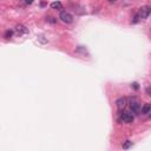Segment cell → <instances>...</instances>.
Returning <instances> with one entry per match:
<instances>
[{"label":"cell","mask_w":151,"mask_h":151,"mask_svg":"<svg viewBox=\"0 0 151 151\" xmlns=\"http://www.w3.org/2000/svg\"><path fill=\"white\" fill-rule=\"evenodd\" d=\"M51 7H52L53 10H62V8H63V4L60 3V1H53V3L51 4Z\"/></svg>","instance_id":"obj_8"},{"label":"cell","mask_w":151,"mask_h":151,"mask_svg":"<svg viewBox=\"0 0 151 151\" xmlns=\"http://www.w3.org/2000/svg\"><path fill=\"white\" fill-rule=\"evenodd\" d=\"M46 20L47 21H50V23H52V24H54L57 20H54V18H51V17H49V18H46Z\"/></svg>","instance_id":"obj_12"},{"label":"cell","mask_w":151,"mask_h":151,"mask_svg":"<svg viewBox=\"0 0 151 151\" xmlns=\"http://www.w3.org/2000/svg\"><path fill=\"white\" fill-rule=\"evenodd\" d=\"M12 34H13V31H12V30H7V31L5 32V38H6V39H11Z\"/></svg>","instance_id":"obj_10"},{"label":"cell","mask_w":151,"mask_h":151,"mask_svg":"<svg viewBox=\"0 0 151 151\" xmlns=\"http://www.w3.org/2000/svg\"><path fill=\"white\" fill-rule=\"evenodd\" d=\"M25 1H26V4H30V5H31V4L34 1V0H25Z\"/></svg>","instance_id":"obj_13"},{"label":"cell","mask_w":151,"mask_h":151,"mask_svg":"<svg viewBox=\"0 0 151 151\" xmlns=\"http://www.w3.org/2000/svg\"><path fill=\"white\" fill-rule=\"evenodd\" d=\"M122 120L124 123H132L133 122V115H132V111H125L122 113L120 116Z\"/></svg>","instance_id":"obj_4"},{"label":"cell","mask_w":151,"mask_h":151,"mask_svg":"<svg viewBox=\"0 0 151 151\" xmlns=\"http://www.w3.org/2000/svg\"><path fill=\"white\" fill-rule=\"evenodd\" d=\"M145 92H146V95H148V96H150V97H151V86H148V87L145 89Z\"/></svg>","instance_id":"obj_11"},{"label":"cell","mask_w":151,"mask_h":151,"mask_svg":"<svg viewBox=\"0 0 151 151\" xmlns=\"http://www.w3.org/2000/svg\"><path fill=\"white\" fill-rule=\"evenodd\" d=\"M109 1H117V0H109Z\"/></svg>","instance_id":"obj_15"},{"label":"cell","mask_w":151,"mask_h":151,"mask_svg":"<svg viewBox=\"0 0 151 151\" xmlns=\"http://www.w3.org/2000/svg\"><path fill=\"white\" fill-rule=\"evenodd\" d=\"M150 112H151V104H144V106L142 108V113L148 115Z\"/></svg>","instance_id":"obj_7"},{"label":"cell","mask_w":151,"mask_h":151,"mask_svg":"<svg viewBox=\"0 0 151 151\" xmlns=\"http://www.w3.org/2000/svg\"><path fill=\"white\" fill-rule=\"evenodd\" d=\"M16 32L18 36H25L28 33V30L24 26V25H17L16 26Z\"/></svg>","instance_id":"obj_6"},{"label":"cell","mask_w":151,"mask_h":151,"mask_svg":"<svg viewBox=\"0 0 151 151\" xmlns=\"http://www.w3.org/2000/svg\"><path fill=\"white\" fill-rule=\"evenodd\" d=\"M150 117H151V115H150Z\"/></svg>","instance_id":"obj_16"},{"label":"cell","mask_w":151,"mask_h":151,"mask_svg":"<svg viewBox=\"0 0 151 151\" xmlns=\"http://www.w3.org/2000/svg\"><path fill=\"white\" fill-rule=\"evenodd\" d=\"M131 146H132V142H131V141H125V142L123 143V149H125V150H126V149H130Z\"/></svg>","instance_id":"obj_9"},{"label":"cell","mask_w":151,"mask_h":151,"mask_svg":"<svg viewBox=\"0 0 151 151\" xmlns=\"http://www.w3.org/2000/svg\"><path fill=\"white\" fill-rule=\"evenodd\" d=\"M150 12H151V10H150V7L149 6H143V7H141L139 8V11H138V18L139 19H146L148 17H149V14H150Z\"/></svg>","instance_id":"obj_2"},{"label":"cell","mask_w":151,"mask_h":151,"mask_svg":"<svg viewBox=\"0 0 151 151\" xmlns=\"http://www.w3.org/2000/svg\"><path fill=\"white\" fill-rule=\"evenodd\" d=\"M59 19L62 20L63 23H65V24H71V23L73 21V17H72V14H70V13H69V12H66V11H63L62 13H60Z\"/></svg>","instance_id":"obj_1"},{"label":"cell","mask_w":151,"mask_h":151,"mask_svg":"<svg viewBox=\"0 0 151 151\" xmlns=\"http://www.w3.org/2000/svg\"><path fill=\"white\" fill-rule=\"evenodd\" d=\"M126 104H128L126 97H120V98H118L117 102H116V105H117V109H118V110H123V109L126 106Z\"/></svg>","instance_id":"obj_5"},{"label":"cell","mask_w":151,"mask_h":151,"mask_svg":"<svg viewBox=\"0 0 151 151\" xmlns=\"http://www.w3.org/2000/svg\"><path fill=\"white\" fill-rule=\"evenodd\" d=\"M130 108H131V111L135 112V113H138L141 111V104L136 99L135 97L131 98V102H130Z\"/></svg>","instance_id":"obj_3"},{"label":"cell","mask_w":151,"mask_h":151,"mask_svg":"<svg viewBox=\"0 0 151 151\" xmlns=\"http://www.w3.org/2000/svg\"><path fill=\"white\" fill-rule=\"evenodd\" d=\"M133 87H135L136 90H137V89H138V84H137V83H135V84H133Z\"/></svg>","instance_id":"obj_14"}]
</instances>
